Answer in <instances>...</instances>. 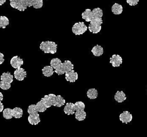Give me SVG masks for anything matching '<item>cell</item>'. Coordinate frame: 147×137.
I'll return each instance as SVG.
<instances>
[{
	"instance_id": "6da1fadb",
	"label": "cell",
	"mask_w": 147,
	"mask_h": 137,
	"mask_svg": "<svg viewBox=\"0 0 147 137\" xmlns=\"http://www.w3.org/2000/svg\"><path fill=\"white\" fill-rule=\"evenodd\" d=\"M13 81V76L10 72H4L1 76L0 88L3 90H7L11 87Z\"/></svg>"
},
{
	"instance_id": "7a4b0ae2",
	"label": "cell",
	"mask_w": 147,
	"mask_h": 137,
	"mask_svg": "<svg viewBox=\"0 0 147 137\" xmlns=\"http://www.w3.org/2000/svg\"><path fill=\"white\" fill-rule=\"evenodd\" d=\"M57 45L53 41H42L40 45V49L45 53L55 54L57 52Z\"/></svg>"
},
{
	"instance_id": "3957f363",
	"label": "cell",
	"mask_w": 147,
	"mask_h": 137,
	"mask_svg": "<svg viewBox=\"0 0 147 137\" xmlns=\"http://www.w3.org/2000/svg\"><path fill=\"white\" fill-rule=\"evenodd\" d=\"M72 69H74V65L71 61L69 60H65L64 62L61 63L55 69H54V72L58 75H61Z\"/></svg>"
},
{
	"instance_id": "277c9868",
	"label": "cell",
	"mask_w": 147,
	"mask_h": 137,
	"mask_svg": "<svg viewBox=\"0 0 147 137\" xmlns=\"http://www.w3.org/2000/svg\"><path fill=\"white\" fill-rule=\"evenodd\" d=\"M102 23V18H93L88 26L89 31L94 34L99 33L101 30V25Z\"/></svg>"
},
{
	"instance_id": "5b68a950",
	"label": "cell",
	"mask_w": 147,
	"mask_h": 137,
	"mask_svg": "<svg viewBox=\"0 0 147 137\" xmlns=\"http://www.w3.org/2000/svg\"><path fill=\"white\" fill-rule=\"evenodd\" d=\"M87 30V26L83 22H79L75 23L72 28V31L75 35H81L85 33Z\"/></svg>"
},
{
	"instance_id": "8992f818",
	"label": "cell",
	"mask_w": 147,
	"mask_h": 137,
	"mask_svg": "<svg viewBox=\"0 0 147 137\" xmlns=\"http://www.w3.org/2000/svg\"><path fill=\"white\" fill-rule=\"evenodd\" d=\"M10 5L11 7L14 9H16L19 11H24L26 9L27 7L24 4L22 0H9Z\"/></svg>"
},
{
	"instance_id": "52a82bcc",
	"label": "cell",
	"mask_w": 147,
	"mask_h": 137,
	"mask_svg": "<svg viewBox=\"0 0 147 137\" xmlns=\"http://www.w3.org/2000/svg\"><path fill=\"white\" fill-rule=\"evenodd\" d=\"M56 95L53 93H50L49 95H45L42 98H41V100L44 104V105L47 108L51 107L52 106L53 104V101L54 98L56 97Z\"/></svg>"
},
{
	"instance_id": "ba28073f",
	"label": "cell",
	"mask_w": 147,
	"mask_h": 137,
	"mask_svg": "<svg viewBox=\"0 0 147 137\" xmlns=\"http://www.w3.org/2000/svg\"><path fill=\"white\" fill-rule=\"evenodd\" d=\"M14 77L18 81H22L26 77V72L22 68L16 69L14 72Z\"/></svg>"
},
{
	"instance_id": "9c48e42d",
	"label": "cell",
	"mask_w": 147,
	"mask_h": 137,
	"mask_svg": "<svg viewBox=\"0 0 147 137\" xmlns=\"http://www.w3.org/2000/svg\"><path fill=\"white\" fill-rule=\"evenodd\" d=\"M119 120L123 123H130L133 119L132 115L127 111H125L119 115Z\"/></svg>"
},
{
	"instance_id": "30bf717a",
	"label": "cell",
	"mask_w": 147,
	"mask_h": 137,
	"mask_svg": "<svg viewBox=\"0 0 147 137\" xmlns=\"http://www.w3.org/2000/svg\"><path fill=\"white\" fill-rule=\"evenodd\" d=\"M24 64L23 60L18 56L13 57L10 60V64L11 66L15 69L21 68V66Z\"/></svg>"
},
{
	"instance_id": "8fae6325",
	"label": "cell",
	"mask_w": 147,
	"mask_h": 137,
	"mask_svg": "<svg viewBox=\"0 0 147 137\" xmlns=\"http://www.w3.org/2000/svg\"><path fill=\"white\" fill-rule=\"evenodd\" d=\"M110 63L113 67H118L122 63V58L118 54H113L110 58Z\"/></svg>"
},
{
	"instance_id": "7c38bea8",
	"label": "cell",
	"mask_w": 147,
	"mask_h": 137,
	"mask_svg": "<svg viewBox=\"0 0 147 137\" xmlns=\"http://www.w3.org/2000/svg\"><path fill=\"white\" fill-rule=\"evenodd\" d=\"M65 78L67 81L74 83L77 80L78 78V75L76 72H75L72 69L65 73Z\"/></svg>"
},
{
	"instance_id": "4fadbf2b",
	"label": "cell",
	"mask_w": 147,
	"mask_h": 137,
	"mask_svg": "<svg viewBox=\"0 0 147 137\" xmlns=\"http://www.w3.org/2000/svg\"><path fill=\"white\" fill-rule=\"evenodd\" d=\"M28 120L30 124L37 125L40 122V115L38 113L29 114V115L28 117Z\"/></svg>"
},
{
	"instance_id": "5bb4252c",
	"label": "cell",
	"mask_w": 147,
	"mask_h": 137,
	"mask_svg": "<svg viewBox=\"0 0 147 137\" xmlns=\"http://www.w3.org/2000/svg\"><path fill=\"white\" fill-rule=\"evenodd\" d=\"M65 103V99L60 95L56 96V97L54 98L53 101V106L57 107H61L63 105H64Z\"/></svg>"
},
{
	"instance_id": "9a60e30c",
	"label": "cell",
	"mask_w": 147,
	"mask_h": 137,
	"mask_svg": "<svg viewBox=\"0 0 147 137\" xmlns=\"http://www.w3.org/2000/svg\"><path fill=\"white\" fill-rule=\"evenodd\" d=\"M64 112L65 114L68 115L74 114L75 112V110L74 108V103H67L64 108Z\"/></svg>"
},
{
	"instance_id": "2e32d148",
	"label": "cell",
	"mask_w": 147,
	"mask_h": 137,
	"mask_svg": "<svg viewBox=\"0 0 147 137\" xmlns=\"http://www.w3.org/2000/svg\"><path fill=\"white\" fill-rule=\"evenodd\" d=\"M82 17L83 19H85L86 22H90L93 18V15L92 13V10L90 9H87L83 11L82 14Z\"/></svg>"
},
{
	"instance_id": "e0dca14e",
	"label": "cell",
	"mask_w": 147,
	"mask_h": 137,
	"mask_svg": "<svg viewBox=\"0 0 147 137\" xmlns=\"http://www.w3.org/2000/svg\"><path fill=\"white\" fill-rule=\"evenodd\" d=\"M114 99L118 103H122L126 99V96L122 91H118L114 95Z\"/></svg>"
},
{
	"instance_id": "ac0fdd59",
	"label": "cell",
	"mask_w": 147,
	"mask_h": 137,
	"mask_svg": "<svg viewBox=\"0 0 147 137\" xmlns=\"http://www.w3.org/2000/svg\"><path fill=\"white\" fill-rule=\"evenodd\" d=\"M91 52L92 53V54L95 56L99 57V56H100L103 54V48L100 45H96L92 48Z\"/></svg>"
},
{
	"instance_id": "d6986e66",
	"label": "cell",
	"mask_w": 147,
	"mask_h": 137,
	"mask_svg": "<svg viewBox=\"0 0 147 137\" xmlns=\"http://www.w3.org/2000/svg\"><path fill=\"white\" fill-rule=\"evenodd\" d=\"M42 72L44 76L45 77H50L53 75L54 73V69L51 66H45L42 69Z\"/></svg>"
},
{
	"instance_id": "ffe728a7",
	"label": "cell",
	"mask_w": 147,
	"mask_h": 137,
	"mask_svg": "<svg viewBox=\"0 0 147 137\" xmlns=\"http://www.w3.org/2000/svg\"><path fill=\"white\" fill-rule=\"evenodd\" d=\"M123 11V7L121 5L115 3L111 7V11L115 15H118L122 13Z\"/></svg>"
},
{
	"instance_id": "44dd1931",
	"label": "cell",
	"mask_w": 147,
	"mask_h": 137,
	"mask_svg": "<svg viewBox=\"0 0 147 137\" xmlns=\"http://www.w3.org/2000/svg\"><path fill=\"white\" fill-rule=\"evenodd\" d=\"M12 115L16 119H20L23 115V110L20 107H15L12 109Z\"/></svg>"
},
{
	"instance_id": "7402d4cb",
	"label": "cell",
	"mask_w": 147,
	"mask_h": 137,
	"mask_svg": "<svg viewBox=\"0 0 147 137\" xmlns=\"http://www.w3.org/2000/svg\"><path fill=\"white\" fill-rule=\"evenodd\" d=\"M75 119L78 121H83L86 118V112L84 110H78L75 112Z\"/></svg>"
},
{
	"instance_id": "603a6c76",
	"label": "cell",
	"mask_w": 147,
	"mask_h": 137,
	"mask_svg": "<svg viewBox=\"0 0 147 137\" xmlns=\"http://www.w3.org/2000/svg\"><path fill=\"white\" fill-rule=\"evenodd\" d=\"M87 96L90 99H95L98 97V91L95 88H90L87 92Z\"/></svg>"
},
{
	"instance_id": "cb8c5ba5",
	"label": "cell",
	"mask_w": 147,
	"mask_h": 137,
	"mask_svg": "<svg viewBox=\"0 0 147 137\" xmlns=\"http://www.w3.org/2000/svg\"><path fill=\"white\" fill-rule=\"evenodd\" d=\"M3 117L6 119H10L13 118L12 109L10 108H6L3 109L2 111Z\"/></svg>"
},
{
	"instance_id": "d4e9b609",
	"label": "cell",
	"mask_w": 147,
	"mask_h": 137,
	"mask_svg": "<svg viewBox=\"0 0 147 137\" xmlns=\"http://www.w3.org/2000/svg\"><path fill=\"white\" fill-rule=\"evenodd\" d=\"M9 24V20L8 18L5 15L0 17V28L5 29Z\"/></svg>"
},
{
	"instance_id": "484cf974",
	"label": "cell",
	"mask_w": 147,
	"mask_h": 137,
	"mask_svg": "<svg viewBox=\"0 0 147 137\" xmlns=\"http://www.w3.org/2000/svg\"><path fill=\"white\" fill-rule=\"evenodd\" d=\"M93 18H102L103 16V11L99 7L94 8L92 10Z\"/></svg>"
},
{
	"instance_id": "4316f807",
	"label": "cell",
	"mask_w": 147,
	"mask_h": 137,
	"mask_svg": "<svg viewBox=\"0 0 147 137\" xmlns=\"http://www.w3.org/2000/svg\"><path fill=\"white\" fill-rule=\"evenodd\" d=\"M61 63H62V62L59 58H53L50 62L51 66L53 68V69H55Z\"/></svg>"
},
{
	"instance_id": "83f0119b",
	"label": "cell",
	"mask_w": 147,
	"mask_h": 137,
	"mask_svg": "<svg viewBox=\"0 0 147 137\" xmlns=\"http://www.w3.org/2000/svg\"><path fill=\"white\" fill-rule=\"evenodd\" d=\"M74 108L75 110H84L85 108V104L82 101H76L74 103Z\"/></svg>"
},
{
	"instance_id": "f1b7e54d",
	"label": "cell",
	"mask_w": 147,
	"mask_h": 137,
	"mask_svg": "<svg viewBox=\"0 0 147 137\" xmlns=\"http://www.w3.org/2000/svg\"><path fill=\"white\" fill-rule=\"evenodd\" d=\"M43 6L42 0H33L32 6L35 9H40Z\"/></svg>"
},
{
	"instance_id": "f546056e",
	"label": "cell",
	"mask_w": 147,
	"mask_h": 137,
	"mask_svg": "<svg viewBox=\"0 0 147 137\" xmlns=\"http://www.w3.org/2000/svg\"><path fill=\"white\" fill-rule=\"evenodd\" d=\"M139 0H126V2L130 6H136Z\"/></svg>"
},
{
	"instance_id": "4dcf8cb0",
	"label": "cell",
	"mask_w": 147,
	"mask_h": 137,
	"mask_svg": "<svg viewBox=\"0 0 147 137\" xmlns=\"http://www.w3.org/2000/svg\"><path fill=\"white\" fill-rule=\"evenodd\" d=\"M24 4L26 6V7H31L32 6L33 0H22Z\"/></svg>"
},
{
	"instance_id": "1f68e13d",
	"label": "cell",
	"mask_w": 147,
	"mask_h": 137,
	"mask_svg": "<svg viewBox=\"0 0 147 137\" xmlns=\"http://www.w3.org/2000/svg\"><path fill=\"white\" fill-rule=\"evenodd\" d=\"M4 61V55L3 53L0 52V65L2 64Z\"/></svg>"
},
{
	"instance_id": "d6a6232c",
	"label": "cell",
	"mask_w": 147,
	"mask_h": 137,
	"mask_svg": "<svg viewBox=\"0 0 147 137\" xmlns=\"http://www.w3.org/2000/svg\"><path fill=\"white\" fill-rule=\"evenodd\" d=\"M3 108H4V107H3V104L2 103L1 101H0V112H2V111H3Z\"/></svg>"
},
{
	"instance_id": "836d02e7",
	"label": "cell",
	"mask_w": 147,
	"mask_h": 137,
	"mask_svg": "<svg viewBox=\"0 0 147 137\" xmlns=\"http://www.w3.org/2000/svg\"><path fill=\"white\" fill-rule=\"evenodd\" d=\"M6 1V0H0V6L3 5V4L5 3Z\"/></svg>"
},
{
	"instance_id": "e575fe53",
	"label": "cell",
	"mask_w": 147,
	"mask_h": 137,
	"mask_svg": "<svg viewBox=\"0 0 147 137\" xmlns=\"http://www.w3.org/2000/svg\"><path fill=\"white\" fill-rule=\"evenodd\" d=\"M3 95H2V93L0 92V101H2V100H3Z\"/></svg>"
},
{
	"instance_id": "d590c367",
	"label": "cell",
	"mask_w": 147,
	"mask_h": 137,
	"mask_svg": "<svg viewBox=\"0 0 147 137\" xmlns=\"http://www.w3.org/2000/svg\"><path fill=\"white\" fill-rule=\"evenodd\" d=\"M42 1H43V0H42Z\"/></svg>"
}]
</instances>
